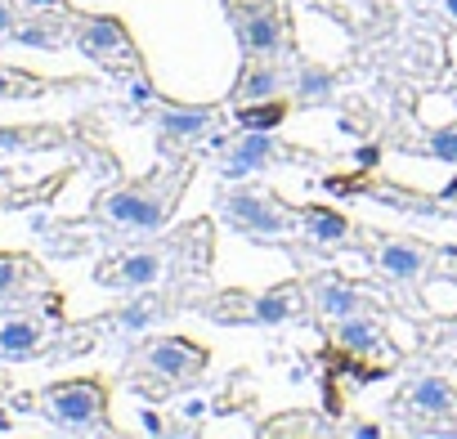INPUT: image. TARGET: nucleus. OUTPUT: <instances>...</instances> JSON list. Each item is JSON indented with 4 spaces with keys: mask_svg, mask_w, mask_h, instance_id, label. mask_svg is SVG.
Listing matches in <instances>:
<instances>
[{
    "mask_svg": "<svg viewBox=\"0 0 457 439\" xmlns=\"http://www.w3.org/2000/svg\"><path fill=\"white\" fill-rule=\"evenodd\" d=\"M215 261V229L211 220H188L175 234H148L144 243L135 238L130 247H117L95 265V287L104 292H157L166 283H193L211 269Z\"/></svg>",
    "mask_w": 457,
    "mask_h": 439,
    "instance_id": "1",
    "label": "nucleus"
},
{
    "mask_svg": "<svg viewBox=\"0 0 457 439\" xmlns=\"http://www.w3.org/2000/svg\"><path fill=\"white\" fill-rule=\"evenodd\" d=\"M193 166L197 162L188 153H175V157L166 153V162H157L144 179H126L117 188H104L77 225H99L108 234H121V238L162 234L170 225L184 188L193 184Z\"/></svg>",
    "mask_w": 457,
    "mask_h": 439,
    "instance_id": "2",
    "label": "nucleus"
},
{
    "mask_svg": "<svg viewBox=\"0 0 457 439\" xmlns=\"http://www.w3.org/2000/svg\"><path fill=\"white\" fill-rule=\"evenodd\" d=\"M215 215L238 238H247V243H287V238H301V206H292L287 197H278L265 184L228 179L215 193Z\"/></svg>",
    "mask_w": 457,
    "mask_h": 439,
    "instance_id": "3",
    "label": "nucleus"
},
{
    "mask_svg": "<svg viewBox=\"0 0 457 439\" xmlns=\"http://www.w3.org/2000/svg\"><path fill=\"white\" fill-rule=\"evenodd\" d=\"M108 381L104 377H72V381H50L37 390L32 408L63 435H112L108 421Z\"/></svg>",
    "mask_w": 457,
    "mask_h": 439,
    "instance_id": "4",
    "label": "nucleus"
},
{
    "mask_svg": "<svg viewBox=\"0 0 457 439\" xmlns=\"http://www.w3.org/2000/svg\"><path fill=\"white\" fill-rule=\"evenodd\" d=\"M224 19L247 59H296L287 0H224Z\"/></svg>",
    "mask_w": 457,
    "mask_h": 439,
    "instance_id": "5",
    "label": "nucleus"
},
{
    "mask_svg": "<svg viewBox=\"0 0 457 439\" xmlns=\"http://www.w3.org/2000/svg\"><path fill=\"white\" fill-rule=\"evenodd\" d=\"M206 148H211L215 170L224 179H247V175L270 170V166H323L319 153L296 148V144H287V139H278L270 130H256V126H247L238 135H215Z\"/></svg>",
    "mask_w": 457,
    "mask_h": 439,
    "instance_id": "6",
    "label": "nucleus"
},
{
    "mask_svg": "<svg viewBox=\"0 0 457 439\" xmlns=\"http://www.w3.org/2000/svg\"><path fill=\"white\" fill-rule=\"evenodd\" d=\"M72 46L112 77H144V54L117 14H72Z\"/></svg>",
    "mask_w": 457,
    "mask_h": 439,
    "instance_id": "7",
    "label": "nucleus"
},
{
    "mask_svg": "<svg viewBox=\"0 0 457 439\" xmlns=\"http://www.w3.org/2000/svg\"><path fill=\"white\" fill-rule=\"evenodd\" d=\"M224 121H228V112L220 104H170V99H162V104L148 108V126H153L162 153L206 148L215 135H224Z\"/></svg>",
    "mask_w": 457,
    "mask_h": 439,
    "instance_id": "8",
    "label": "nucleus"
},
{
    "mask_svg": "<svg viewBox=\"0 0 457 439\" xmlns=\"http://www.w3.org/2000/svg\"><path fill=\"white\" fill-rule=\"evenodd\" d=\"M63 341L59 327V305H32V310H10L0 319V363H37L50 359Z\"/></svg>",
    "mask_w": 457,
    "mask_h": 439,
    "instance_id": "9",
    "label": "nucleus"
},
{
    "mask_svg": "<svg viewBox=\"0 0 457 439\" xmlns=\"http://www.w3.org/2000/svg\"><path fill=\"white\" fill-rule=\"evenodd\" d=\"M135 368L166 385H193L211 368V350L188 336H144L135 345Z\"/></svg>",
    "mask_w": 457,
    "mask_h": 439,
    "instance_id": "10",
    "label": "nucleus"
},
{
    "mask_svg": "<svg viewBox=\"0 0 457 439\" xmlns=\"http://www.w3.org/2000/svg\"><path fill=\"white\" fill-rule=\"evenodd\" d=\"M32 305H59V292L41 261L28 252H0V310H32Z\"/></svg>",
    "mask_w": 457,
    "mask_h": 439,
    "instance_id": "11",
    "label": "nucleus"
},
{
    "mask_svg": "<svg viewBox=\"0 0 457 439\" xmlns=\"http://www.w3.org/2000/svg\"><path fill=\"white\" fill-rule=\"evenodd\" d=\"M435 247H421L412 238H399V234H368V261L381 278L390 283H412L421 274H430L435 265Z\"/></svg>",
    "mask_w": 457,
    "mask_h": 439,
    "instance_id": "12",
    "label": "nucleus"
},
{
    "mask_svg": "<svg viewBox=\"0 0 457 439\" xmlns=\"http://www.w3.org/2000/svg\"><path fill=\"white\" fill-rule=\"evenodd\" d=\"M234 301L238 314H228L224 323H252V327H283V323H296L310 305H305V287L301 283H283V287H270L261 296H224Z\"/></svg>",
    "mask_w": 457,
    "mask_h": 439,
    "instance_id": "13",
    "label": "nucleus"
},
{
    "mask_svg": "<svg viewBox=\"0 0 457 439\" xmlns=\"http://www.w3.org/2000/svg\"><path fill=\"white\" fill-rule=\"evenodd\" d=\"M292 63L296 59H243V72L228 90V104H270L283 90H292Z\"/></svg>",
    "mask_w": 457,
    "mask_h": 439,
    "instance_id": "14",
    "label": "nucleus"
},
{
    "mask_svg": "<svg viewBox=\"0 0 457 439\" xmlns=\"http://www.w3.org/2000/svg\"><path fill=\"white\" fill-rule=\"evenodd\" d=\"M399 403L412 412V417H426L435 426H457V385L444 381V377H412L399 394Z\"/></svg>",
    "mask_w": 457,
    "mask_h": 439,
    "instance_id": "15",
    "label": "nucleus"
},
{
    "mask_svg": "<svg viewBox=\"0 0 457 439\" xmlns=\"http://www.w3.org/2000/svg\"><path fill=\"white\" fill-rule=\"evenodd\" d=\"M350 234H354V225L341 211H332L323 202H301V238H310L319 247H341V243H350Z\"/></svg>",
    "mask_w": 457,
    "mask_h": 439,
    "instance_id": "16",
    "label": "nucleus"
},
{
    "mask_svg": "<svg viewBox=\"0 0 457 439\" xmlns=\"http://www.w3.org/2000/svg\"><path fill=\"white\" fill-rule=\"evenodd\" d=\"M337 345L350 350V354H377V350L386 345V332H381V323L363 310V314H350V319L337 323Z\"/></svg>",
    "mask_w": 457,
    "mask_h": 439,
    "instance_id": "17",
    "label": "nucleus"
},
{
    "mask_svg": "<svg viewBox=\"0 0 457 439\" xmlns=\"http://www.w3.org/2000/svg\"><path fill=\"white\" fill-rule=\"evenodd\" d=\"M68 86H81V81H50V77H37V72H28V68L0 63V99H41V95L68 90Z\"/></svg>",
    "mask_w": 457,
    "mask_h": 439,
    "instance_id": "18",
    "label": "nucleus"
},
{
    "mask_svg": "<svg viewBox=\"0 0 457 439\" xmlns=\"http://www.w3.org/2000/svg\"><path fill=\"white\" fill-rule=\"evenodd\" d=\"M292 95H301V104L305 108H314V104H332V95H337V77L328 72V68H319V63H292Z\"/></svg>",
    "mask_w": 457,
    "mask_h": 439,
    "instance_id": "19",
    "label": "nucleus"
},
{
    "mask_svg": "<svg viewBox=\"0 0 457 439\" xmlns=\"http://www.w3.org/2000/svg\"><path fill=\"white\" fill-rule=\"evenodd\" d=\"M314 310L341 323V319H350V314H363L368 301H363L354 287H345V283H337V278H323V283H314Z\"/></svg>",
    "mask_w": 457,
    "mask_h": 439,
    "instance_id": "20",
    "label": "nucleus"
},
{
    "mask_svg": "<svg viewBox=\"0 0 457 439\" xmlns=\"http://www.w3.org/2000/svg\"><path fill=\"white\" fill-rule=\"evenodd\" d=\"M417 153H426V157H435V162L457 166V126H439V130H430V135L417 144Z\"/></svg>",
    "mask_w": 457,
    "mask_h": 439,
    "instance_id": "21",
    "label": "nucleus"
},
{
    "mask_svg": "<svg viewBox=\"0 0 457 439\" xmlns=\"http://www.w3.org/2000/svg\"><path fill=\"white\" fill-rule=\"evenodd\" d=\"M19 10H14V0H0V41H14V32H19Z\"/></svg>",
    "mask_w": 457,
    "mask_h": 439,
    "instance_id": "22",
    "label": "nucleus"
},
{
    "mask_svg": "<svg viewBox=\"0 0 457 439\" xmlns=\"http://www.w3.org/2000/svg\"><path fill=\"white\" fill-rule=\"evenodd\" d=\"M345 435H359V439H377V435H381V426H368V421H359V426H345Z\"/></svg>",
    "mask_w": 457,
    "mask_h": 439,
    "instance_id": "23",
    "label": "nucleus"
},
{
    "mask_svg": "<svg viewBox=\"0 0 457 439\" xmlns=\"http://www.w3.org/2000/svg\"><path fill=\"white\" fill-rule=\"evenodd\" d=\"M32 10H68V0H28Z\"/></svg>",
    "mask_w": 457,
    "mask_h": 439,
    "instance_id": "24",
    "label": "nucleus"
},
{
    "mask_svg": "<svg viewBox=\"0 0 457 439\" xmlns=\"http://www.w3.org/2000/svg\"><path fill=\"white\" fill-rule=\"evenodd\" d=\"M439 10H444V19H453V23H457V0H439Z\"/></svg>",
    "mask_w": 457,
    "mask_h": 439,
    "instance_id": "25",
    "label": "nucleus"
},
{
    "mask_svg": "<svg viewBox=\"0 0 457 439\" xmlns=\"http://www.w3.org/2000/svg\"><path fill=\"white\" fill-rule=\"evenodd\" d=\"M144 426H148V430H153V435H162V430H166V426H162V421H157V417H153V412H144Z\"/></svg>",
    "mask_w": 457,
    "mask_h": 439,
    "instance_id": "26",
    "label": "nucleus"
},
{
    "mask_svg": "<svg viewBox=\"0 0 457 439\" xmlns=\"http://www.w3.org/2000/svg\"><path fill=\"white\" fill-rule=\"evenodd\" d=\"M5 206H23L19 197H10V193H0V211H5Z\"/></svg>",
    "mask_w": 457,
    "mask_h": 439,
    "instance_id": "27",
    "label": "nucleus"
},
{
    "mask_svg": "<svg viewBox=\"0 0 457 439\" xmlns=\"http://www.w3.org/2000/svg\"><path fill=\"white\" fill-rule=\"evenodd\" d=\"M448 95H453V104H457V81H453V86H448Z\"/></svg>",
    "mask_w": 457,
    "mask_h": 439,
    "instance_id": "28",
    "label": "nucleus"
},
{
    "mask_svg": "<svg viewBox=\"0 0 457 439\" xmlns=\"http://www.w3.org/2000/svg\"><path fill=\"white\" fill-rule=\"evenodd\" d=\"M453 193H457V184H453Z\"/></svg>",
    "mask_w": 457,
    "mask_h": 439,
    "instance_id": "29",
    "label": "nucleus"
}]
</instances>
